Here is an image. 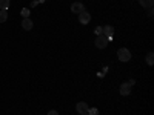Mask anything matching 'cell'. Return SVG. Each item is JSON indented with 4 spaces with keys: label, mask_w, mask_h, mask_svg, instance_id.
I'll use <instances>...</instances> for the list:
<instances>
[{
    "label": "cell",
    "mask_w": 154,
    "mask_h": 115,
    "mask_svg": "<svg viewBox=\"0 0 154 115\" xmlns=\"http://www.w3.org/2000/svg\"><path fill=\"white\" fill-rule=\"evenodd\" d=\"M102 28H103V26H97V28L94 29V34H97V35H100V34H102Z\"/></svg>",
    "instance_id": "15"
},
{
    "label": "cell",
    "mask_w": 154,
    "mask_h": 115,
    "mask_svg": "<svg viewBox=\"0 0 154 115\" xmlns=\"http://www.w3.org/2000/svg\"><path fill=\"white\" fill-rule=\"evenodd\" d=\"M71 11L74 12V14H80L82 11H85L83 3H80V2H75V3H72V5H71Z\"/></svg>",
    "instance_id": "4"
},
{
    "label": "cell",
    "mask_w": 154,
    "mask_h": 115,
    "mask_svg": "<svg viewBox=\"0 0 154 115\" xmlns=\"http://www.w3.org/2000/svg\"><path fill=\"white\" fill-rule=\"evenodd\" d=\"M117 57L120 61L126 63V61H130L131 60V52H130V49H126V48H120L117 51Z\"/></svg>",
    "instance_id": "1"
},
{
    "label": "cell",
    "mask_w": 154,
    "mask_h": 115,
    "mask_svg": "<svg viewBox=\"0 0 154 115\" xmlns=\"http://www.w3.org/2000/svg\"><path fill=\"white\" fill-rule=\"evenodd\" d=\"M79 22H80L82 25H88L89 22H91V14H89V12H86V11H82L80 14H79Z\"/></svg>",
    "instance_id": "3"
},
{
    "label": "cell",
    "mask_w": 154,
    "mask_h": 115,
    "mask_svg": "<svg viewBox=\"0 0 154 115\" xmlns=\"http://www.w3.org/2000/svg\"><path fill=\"white\" fill-rule=\"evenodd\" d=\"M32 26H34V23H32V20H31L29 17H28V19H23V22H22V28H23L25 31H31Z\"/></svg>",
    "instance_id": "6"
},
{
    "label": "cell",
    "mask_w": 154,
    "mask_h": 115,
    "mask_svg": "<svg viewBox=\"0 0 154 115\" xmlns=\"http://www.w3.org/2000/svg\"><path fill=\"white\" fill-rule=\"evenodd\" d=\"M131 94V86L130 84H128V81L126 83H122L120 84V95H130Z\"/></svg>",
    "instance_id": "5"
},
{
    "label": "cell",
    "mask_w": 154,
    "mask_h": 115,
    "mask_svg": "<svg viewBox=\"0 0 154 115\" xmlns=\"http://www.w3.org/2000/svg\"><path fill=\"white\" fill-rule=\"evenodd\" d=\"M146 63H148L149 66L154 65V54H152V52H148V54H146Z\"/></svg>",
    "instance_id": "11"
},
{
    "label": "cell",
    "mask_w": 154,
    "mask_h": 115,
    "mask_svg": "<svg viewBox=\"0 0 154 115\" xmlns=\"http://www.w3.org/2000/svg\"><path fill=\"white\" fill-rule=\"evenodd\" d=\"M88 115H99V111L96 108H91V109H88Z\"/></svg>",
    "instance_id": "14"
},
{
    "label": "cell",
    "mask_w": 154,
    "mask_h": 115,
    "mask_svg": "<svg viewBox=\"0 0 154 115\" xmlns=\"http://www.w3.org/2000/svg\"><path fill=\"white\" fill-rule=\"evenodd\" d=\"M46 115H59V112H57V111H49Z\"/></svg>",
    "instance_id": "16"
},
{
    "label": "cell",
    "mask_w": 154,
    "mask_h": 115,
    "mask_svg": "<svg viewBox=\"0 0 154 115\" xmlns=\"http://www.w3.org/2000/svg\"><path fill=\"white\" fill-rule=\"evenodd\" d=\"M8 19V12L5 9H0V23H5Z\"/></svg>",
    "instance_id": "10"
},
{
    "label": "cell",
    "mask_w": 154,
    "mask_h": 115,
    "mask_svg": "<svg viewBox=\"0 0 154 115\" xmlns=\"http://www.w3.org/2000/svg\"><path fill=\"white\" fill-rule=\"evenodd\" d=\"M75 109H77V112L79 114H85V112H88V105L86 103H83V101H80V103H77L75 105Z\"/></svg>",
    "instance_id": "8"
},
{
    "label": "cell",
    "mask_w": 154,
    "mask_h": 115,
    "mask_svg": "<svg viewBox=\"0 0 154 115\" xmlns=\"http://www.w3.org/2000/svg\"><path fill=\"white\" fill-rule=\"evenodd\" d=\"M96 46H97L99 49H105V48L108 46V37L103 35V34L97 35V37H96Z\"/></svg>",
    "instance_id": "2"
},
{
    "label": "cell",
    "mask_w": 154,
    "mask_h": 115,
    "mask_svg": "<svg viewBox=\"0 0 154 115\" xmlns=\"http://www.w3.org/2000/svg\"><path fill=\"white\" fill-rule=\"evenodd\" d=\"M29 14H31V11H29L28 8H23V9H22V17H23V19H28Z\"/></svg>",
    "instance_id": "13"
},
{
    "label": "cell",
    "mask_w": 154,
    "mask_h": 115,
    "mask_svg": "<svg viewBox=\"0 0 154 115\" xmlns=\"http://www.w3.org/2000/svg\"><path fill=\"white\" fill-rule=\"evenodd\" d=\"M139 3L142 5L143 8H152V3H154V0H139Z\"/></svg>",
    "instance_id": "9"
},
{
    "label": "cell",
    "mask_w": 154,
    "mask_h": 115,
    "mask_svg": "<svg viewBox=\"0 0 154 115\" xmlns=\"http://www.w3.org/2000/svg\"><path fill=\"white\" fill-rule=\"evenodd\" d=\"M134 83H136V81H134V80H130V81H128V84H130V86H131V87H133V86H134Z\"/></svg>",
    "instance_id": "17"
},
{
    "label": "cell",
    "mask_w": 154,
    "mask_h": 115,
    "mask_svg": "<svg viewBox=\"0 0 154 115\" xmlns=\"http://www.w3.org/2000/svg\"><path fill=\"white\" fill-rule=\"evenodd\" d=\"M9 8V0H0V9H8Z\"/></svg>",
    "instance_id": "12"
},
{
    "label": "cell",
    "mask_w": 154,
    "mask_h": 115,
    "mask_svg": "<svg viewBox=\"0 0 154 115\" xmlns=\"http://www.w3.org/2000/svg\"><path fill=\"white\" fill-rule=\"evenodd\" d=\"M80 115H88V112H85V114H80Z\"/></svg>",
    "instance_id": "18"
},
{
    "label": "cell",
    "mask_w": 154,
    "mask_h": 115,
    "mask_svg": "<svg viewBox=\"0 0 154 115\" xmlns=\"http://www.w3.org/2000/svg\"><path fill=\"white\" fill-rule=\"evenodd\" d=\"M102 34L106 35V37H108V40H109V38L112 37V34H114V28H112V26H109V25H106V26L102 28Z\"/></svg>",
    "instance_id": "7"
}]
</instances>
